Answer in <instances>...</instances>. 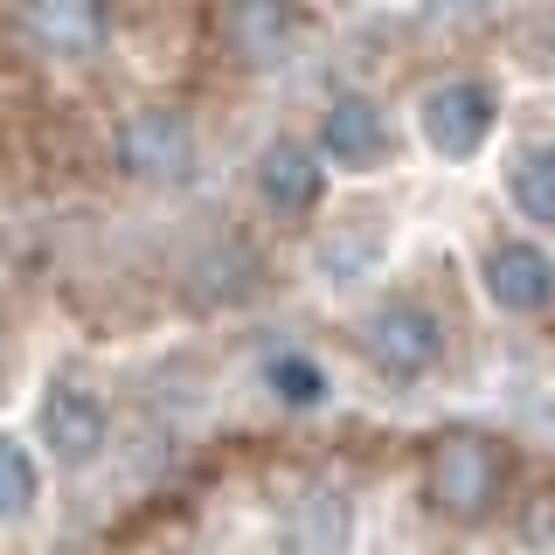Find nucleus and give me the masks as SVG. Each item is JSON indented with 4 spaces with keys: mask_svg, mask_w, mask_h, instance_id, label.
<instances>
[{
    "mask_svg": "<svg viewBox=\"0 0 555 555\" xmlns=\"http://www.w3.org/2000/svg\"><path fill=\"white\" fill-rule=\"evenodd\" d=\"M22 35L42 56L77 63L112 35V8L104 0H22Z\"/></svg>",
    "mask_w": 555,
    "mask_h": 555,
    "instance_id": "7ed1b4c3",
    "label": "nucleus"
},
{
    "mask_svg": "<svg viewBox=\"0 0 555 555\" xmlns=\"http://www.w3.org/2000/svg\"><path fill=\"white\" fill-rule=\"evenodd\" d=\"M320 153L334 167H382L389 160V118L375 112L369 98H340V104H326V118H320Z\"/></svg>",
    "mask_w": 555,
    "mask_h": 555,
    "instance_id": "423d86ee",
    "label": "nucleus"
},
{
    "mask_svg": "<svg viewBox=\"0 0 555 555\" xmlns=\"http://www.w3.org/2000/svg\"><path fill=\"white\" fill-rule=\"evenodd\" d=\"M520 542L534 548H555V486H542V493L520 507Z\"/></svg>",
    "mask_w": 555,
    "mask_h": 555,
    "instance_id": "2eb2a0df",
    "label": "nucleus"
},
{
    "mask_svg": "<svg viewBox=\"0 0 555 555\" xmlns=\"http://www.w3.org/2000/svg\"><path fill=\"white\" fill-rule=\"evenodd\" d=\"M257 188H264V202L271 208H312L320 202V188H326V173H320V160H312L306 146H292V139H278V146L257 160Z\"/></svg>",
    "mask_w": 555,
    "mask_h": 555,
    "instance_id": "9b49d317",
    "label": "nucleus"
},
{
    "mask_svg": "<svg viewBox=\"0 0 555 555\" xmlns=\"http://www.w3.org/2000/svg\"><path fill=\"white\" fill-rule=\"evenodd\" d=\"M486 292L507 312H542L555 299L548 250H534V243H493V250H486Z\"/></svg>",
    "mask_w": 555,
    "mask_h": 555,
    "instance_id": "0eeeda50",
    "label": "nucleus"
},
{
    "mask_svg": "<svg viewBox=\"0 0 555 555\" xmlns=\"http://www.w3.org/2000/svg\"><path fill=\"white\" fill-rule=\"evenodd\" d=\"M507 195L528 222H555V139H542V146L514 153L507 167Z\"/></svg>",
    "mask_w": 555,
    "mask_h": 555,
    "instance_id": "f8f14e48",
    "label": "nucleus"
},
{
    "mask_svg": "<svg viewBox=\"0 0 555 555\" xmlns=\"http://www.w3.org/2000/svg\"><path fill=\"white\" fill-rule=\"evenodd\" d=\"M369 354L382 361L389 375H424V369H438V354H444V326L430 320L424 306H382L375 320H369Z\"/></svg>",
    "mask_w": 555,
    "mask_h": 555,
    "instance_id": "20e7f679",
    "label": "nucleus"
},
{
    "mask_svg": "<svg viewBox=\"0 0 555 555\" xmlns=\"http://www.w3.org/2000/svg\"><path fill=\"white\" fill-rule=\"evenodd\" d=\"M347 534H354V507H347V493H334V486H312V493L292 500V514H285L292 555H340Z\"/></svg>",
    "mask_w": 555,
    "mask_h": 555,
    "instance_id": "1a4fd4ad",
    "label": "nucleus"
},
{
    "mask_svg": "<svg viewBox=\"0 0 555 555\" xmlns=\"http://www.w3.org/2000/svg\"><path fill=\"white\" fill-rule=\"evenodd\" d=\"M28 507H35V465L14 438H0V520H14Z\"/></svg>",
    "mask_w": 555,
    "mask_h": 555,
    "instance_id": "4468645a",
    "label": "nucleus"
},
{
    "mask_svg": "<svg viewBox=\"0 0 555 555\" xmlns=\"http://www.w3.org/2000/svg\"><path fill=\"white\" fill-rule=\"evenodd\" d=\"M424 493L451 520H486L500 507V493H507V451L493 438H479V430H451V438L430 444Z\"/></svg>",
    "mask_w": 555,
    "mask_h": 555,
    "instance_id": "f257e3e1",
    "label": "nucleus"
},
{
    "mask_svg": "<svg viewBox=\"0 0 555 555\" xmlns=\"http://www.w3.org/2000/svg\"><path fill=\"white\" fill-rule=\"evenodd\" d=\"M382 257V236H369V230H334L320 243V271L326 278H361Z\"/></svg>",
    "mask_w": 555,
    "mask_h": 555,
    "instance_id": "ddd939ff",
    "label": "nucleus"
},
{
    "mask_svg": "<svg viewBox=\"0 0 555 555\" xmlns=\"http://www.w3.org/2000/svg\"><path fill=\"white\" fill-rule=\"evenodd\" d=\"M112 153L132 181H153V188L188 181V167H195V139H188V126L173 112H132L126 126H118Z\"/></svg>",
    "mask_w": 555,
    "mask_h": 555,
    "instance_id": "f03ea898",
    "label": "nucleus"
},
{
    "mask_svg": "<svg viewBox=\"0 0 555 555\" xmlns=\"http://www.w3.org/2000/svg\"><path fill=\"white\" fill-rule=\"evenodd\" d=\"M222 35H230V49L243 63H278L292 42V0H230Z\"/></svg>",
    "mask_w": 555,
    "mask_h": 555,
    "instance_id": "9d476101",
    "label": "nucleus"
},
{
    "mask_svg": "<svg viewBox=\"0 0 555 555\" xmlns=\"http://www.w3.org/2000/svg\"><path fill=\"white\" fill-rule=\"evenodd\" d=\"M486 132H493V91L486 83H438L424 98V139L451 160H465Z\"/></svg>",
    "mask_w": 555,
    "mask_h": 555,
    "instance_id": "39448f33",
    "label": "nucleus"
},
{
    "mask_svg": "<svg viewBox=\"0 0 555 555\" xmlns=\"http://www.w3.org/2000/svg\"><path fill=\"white\" fill-rule=\"evenodd\" d=\"M42 444L56 451L63 465L98 459V444H104V403H98L91 389H49V403H42Z\"/></svg>",
    "mask_w": 555,
    "mask_h": 555,
    "instance_id": "6e6552de",
    "label": "nucleus"
},
{
    "mask_svg": "<svg viewBox=\"0 0 555 555\" xmlns=\"http://www.w3.org/2000/svg\"><path fill=\"white\" fill-rule=\"evenodd\" d=\"M271 389L292 396V403H320V375L306 361H271Z\"/></svg>",
    "mask_w": 555,
    "mask_h": 555,
    "instance_id": "dca6fc26",
    "label": "nucleus"
}]
</instances>
